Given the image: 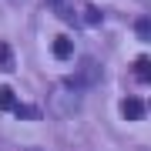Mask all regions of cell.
Wrapping results in <instances>:
<instances>
[{
	"mask_svg": "<svg viewBox=\"0 0 151 151\" xmlns=\"http://www.w3.org/2000/svg\"><path fill=\"white\" fill-rule=\"evenodd\" d=\"M17 97H14V91L10 87H0V111H17Z\"/></svg>",
	"mask_w": 151,
	"mask_h": 151,
	"instance_id": "6",
	"label": "cell"
},
{
	"mask_svg": "<svg viewBox=\"0 0 151 151\" xmlns=\"http://www.w3.org/2000/svg\"><path fill=\"white\" fill-rule=\"evenodd\" d=\"M81 108V87H74L70 81H60L50 87L47 94V114L50 118H74Z\"/></svg>",
	"mask_w": 151,
	"mask_h": 151,
	"instance_id": "1",
	"label": "cell"
},
{
	"mask_svg": "<svg viewBox=\"0 0 151 151\" xmlns=\"http://www.w3.org/2000/svg\"><path fill=\"white\" fill-rule=\"evenodd\" d=\"M134 30H138V37H141V40H151V17H138Z\"/></svg>",
	"mask_w": 151,
	"mask_h": 151,
	"instance_id": "7",
	"label": "cell"
},
{
	"mask_svg": "<svg viewBox=\"0 0 151 151\" xmlns=\"http://www.w3.org/2000/svg\"><path fill=\"white\" fill-rule=\"evenodd\" d=\"M148 108H151V104H148Z\"/></svg>",
	"mask_w": 151,
	"mask_h": 151,
	"instance_id": "12",
	"label": "cell"
},
{
	"mask_svg": "<svg viewBox=\"0 0 151 151\" xmlns=\"http://www.w3.org/2000/svg\"><path fill=\"white\" fill-rule=\"evenodd\" d=\"M145 111H148V104L141 101V97H124V101H121V114H124L128 121H141Z\"/></svg>",
	"mask_w": 151,
	"mask_h": 151,
	"instance_id": "3",
	"label": "cell"
},
{
	"mask_svg": "<svg viewBox=\"0 0 151 151\" xmlns=\"http://www.w3.org/2000/svg\"><path fill=\"white\" fill-rule=\"evenodd\" d=\"M17 118H24V121H37L40 118V114H37V108H30V104H17Z\"/></svg>",
	"mask_w": 151,
	"mask_h": 151,
	"instance_id": "8",
	"label": "cell"
},
{
	"mask_svg": "<svg viewBox=\"0 0 151 151\" xmlns=\"http://www.w3.org/2000/svg\"><path fill=\"white\" fill-rule=\"evenodd\" d=\"M0 70H14V54L7 44H0Z\"/></svg>",
	"mask_w": 151,
	"mask_h": 151,
	"instance_id": "9",
	"label": "cell"
},
{
	"mask_svg": "<svg viewBox=\"0 0 151 151\" xmlns=\"http://www.w3.org/2000/svg\"><path fill=\"white\" fill-rule=\"evenodd\" d=\"M47 7L60 17V20H67V24L77 20V4H74V0H47Z\"/></svg>",
	"mask_w": 151,
	"mask_h": 151,
	"instance_id": "4",
	"label": "cell"
},
{
	"mask_svg": "<svg viewBox=\"0 0 151 151\" xmlns=\"http://www.w3.org/2000/svg\"><path fill=\"white\" fill-rule=\"evenodd\" d=\"M97 81H101V67H97V60H94V57H84L81 67H77V74L70 77V84L84 91V87H91V84H97Z\"/></svg>",
	"mask_w": 151,
	"mask_h": 151,
	"instance_id": "2",
	"label": "cell"
},
{
	"mask_svg": "<svg viewBox=\"0 0 151 151\" xmlns=\"http://www.w3.org/2000/svg\"><path fill=\"white\" fill-rule=\"evenodd\" d=\"M84 17H87V24H97V20H101V14H97V7H87V10H84Z\"/></svg>",
	"mask_w": 151,
	"mask_h": 151,
	"instance_id": "11",
	"label": "cell"
},
{
	"mask_svg": "<svg viewBox=\"0 0 151 151\" xmlns=\"http://www.w3.org/2000/svg\"><path fill=\"white\" fill-rule=\"evenodd\" d=\"M131 74H134L141 84H151V57H148V54L134 57V64H131Z\"/></svg>",
	"mask_w": 151,
	"mask_h": 151,
	"instance_id": "5",
	"label": "cell"
},
{
	"mask_svg": "<svg viewBox=\"0 0 151 151\" xmlns=\"http://www.w3.org/2000/svg\"><path fill=\"white\" fill-rule=\"evenodd\" d=\"M70 50H74V47H70L67 37H57V40H54V54H57V57H70Z\"/></svg>",
	"mask_w": 151,
	"mask_h": 151,
	"instance_id": "10",
	"label": "cell"
}]
</instances>
